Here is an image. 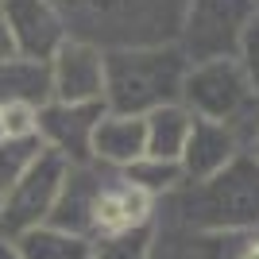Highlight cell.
Wrapping results in <instances>:
<instances>
[{
    "label": "cell",
    "instance_id": "1",
    "mask_svg": "<svg viewBox=\"0 0 259 259\" xmlns=\"http://www.w3.org/2000/svg\"><path fill=\"white\" fill-rule=\"evenodd\" d=\"M186 70H190V62L174 39L105 47V108L128 112V116H147L162 105H178Z\"/></svg>",
    "mask_w": 259,
    "mask_h": 259
},
{
    "label": "cell",
    "instance_id": "2",
    "mask_svg": "<svg viewBox=\"0 0 259 259\" xmlns=\"http://www.w3.org/2000/svg\"><path fill=\"white\" fill-rule=\"evenodd\" d=\"M162 201L174 209L178 225L197 236L251 232L259 228V162L244 151L221 174L205 182H182Z\"/></svg>",
    "mask_w": 259,
    "mask_h": 259
},
{
    "label": "cell",
    "instance_id": "3",
    "mask_svg": "<svg viewBox=\"0 0 259 259\" xmlns=\"http://www.w3.org/2000/svg\"><path fill=\"white\" fill-rule=\"evenodd\" d=\"M182 105L197 120H217L244 136L248 147L251 132L259 124V105L251 97V85L236 58H209V62H190L182 81Z\"/></svg>",
    "mask_w": 259,
    "mask_h": 259
},
{
    "label": "cell",
    "instance_id": "4",
    "mask_svg": "<svg viewBox=\"0 0 259 259\" xmlns=\"http://www.w3.org/2000/svg\"><path fill=\"white\" fill-rule=\"evenodd\" d=\"M259 16V0H186L178 16V51L186 62L236 58L240 39Z\"/></svg>",
    "mask_w": 259,
    "mask_h": 259
},
{
    "label": "cell",
    "instance_id": "5",
    "mask_svg": "<svg viewBox=\"0 0 259 259\" xmlns=\"http://www.w3.org/2000/svg\"><path fill=\"white\" fill-rule=\"evenodd\" d=\"M70 162L54 151H43L35 166L0 197V240H20L23 232L47 225L54 213V201L62 194Z\"/></svg>",
    "mask_w": 259,
    "mask_h": 259
},
{
    "label": "cell",
    "instance_id": "6",
    "mask_svg": "<svg viewBox=\"0 0 259 259\" xmlns=\"http://www.w3.org/2000/svg\"><path fill=\"white\" fill-rule=\"evenodd\" d=\"M47 66H51V101L105 105V47L70 35L47 58Z\"/></svg>",
    "mask_w": 259,
    "mask_h": 259
},
{
    "label": "cell",
    "instance_id": "7",
    "mask_svg": "<svg viewBox=\"0 0 259 259\" xmlns=\"http://www.w3.org/2000/svg\"><path fill=\"white\" fill-rule=\"evenodd\" d=\"M155 221H159V201L136 190L120 170H105L93 209H89V240L120 236L132 228H147Z\"/></svg>",
    "mask_w": 259,
    "mask_h": 259
},
{
    "label": "cell",
    "instance_id": "8",
    "mask_svg": "<svg viewBox=\"0 0 259 259\" xmlns=\"http://www.w3.org/2000/svg\"><path fill=\"white\" fill-rule=\"evenodd\" d=\"M0 16L8 23L12 47L23 58H51L70 39V20L58 0H4Z\"/></svg>",
    "mask_w": 259,
    "mask_h": 259
},
{
    "label": "cell",
    "instance_id": "9",
    "mask_svg": "<svg viewBox=\"0 0 259 259\" xmlns=\"http://www.w3.org/2000/svg\"><path fill=\"white\" fill-rule=\"evenodd\" d=\"M108 108L105 105H62V101H47L39 108V120H35V136L47 151L62 155L70 166H81L89 159V147H93V132H97L101 116Z\"/></svg>",
    "mask_w": 259,
    "mask_h": 259
},
{
    "label": "cell",
    "instance_id": "10",
    "mask_svg": "<svg viewBox=\"0 0 259 259\" xmlns=\"http://www.w3.org/2000/svg\"><path fill=\"white\" fill-rule=\"evenodd\" d=\"M236 155H244V136H240L236 128L194 116V128H190V140H186V147H182L178 166H182L186 182H205V178L225 170Z\"/></svg>",
    "mask_w": 259,
    "mask_h": 259
},
{
    "label": "cell",
    "instance_id": "11",
    "mask_svg": "<svg viewBox=\"0 0 259 259\" xmlns=\"http://www.w3.org/2000/svg\"><path fill=\"white\" fill-rule=\"evenodd\" d=\"M147 155V128L143 116H128V112H105L93 132V147L89 159L105 166V170H128L136 159Z\"/></svg>",
    "mask_w": 259,
    "mask_h": 259
},
{
    "label": "cell",
    "instance_id": "12",
    "mask_svg": "<svg viewBox=\"0 0 259 259\" xmlns=\"http://www.w3.org/2000/svg\"><path fill=\"white\" fill-rule=\"evenodd\" d=\"M47 101H51V66L43 58L12 54L0 62V105L43 108Z\"/></svg>",
    "mask_w": 259,
    "mask_h": 259
},
{
    "label": "cell",
    "instance_id": "13",
    "mask_svg": "<svg viewBox=\"0 0 259 259\" xmlns=\"http://www.w3.org/2000/svg\"><path fill=\"white\" fill-rule=\"evenodd\" d=\"M143 128H147V155L151 159H182V147L190 140V128H194V116L190 108L178 101V105H162L155 112L143 116Z\"/></svg>",
    "mask_w": 259,
    "mask_h": 259
},
{
    "label": "cell",
    "instance_id": "14",
    "mask_svg": "<svg viewBox=\"0 0 259 259\" xmlns=\"http://www.w3.org/2000/svg\"><path fill=\"white\" fill-rule=\"evenodd\" d=\"M20 248L23 259H93V240L62 232L54 225H39L31 232H23L20 240H12Z\"/></svg>",
    "mask_w": 259,
    "mask_h": 259
},
{
    "label": "cell",
    "instance_id": "15",
    "mask_svg": "<svg viewBox=\"0 0 259 259\" xmlns=\"http://www.w3.org/2000/svg\"><path fill=\"white\" fill-rule=\"evenodd\" d=\"M124 178H128L136 190H143L147 197H155V201H162V197H170L178 186L186 182L182 178V166L170 159H151V155H143V159H136L128 166V170H120Z\"/></svg>",
    "mask_w": 259,
    "mask_h": 259
},
{
    "label": "cell",
    "instance_id": "16",
    "mask_svg": "<svg viewBox=\"0 0 259 259\" xmlns=\"http://www.w3.org/2000/svg\"><path fill=\"white\" fill-rule=\"evenodd\" d=\"M43 151H47V147L39 143V136H23V140L4 136V140H0V197L31 170L35 159H39Z\"/></svg>",
    "mask_w": 259,
    "mask_h": 259
},
{
    "label": "cell",
    "instance_id": "17",
    "mask_svg": "<svg viewBox=\"0 0 259 259\" xmlns=\"http://www.w3.org/2000/svg\"><path fill=\"white\" fill-rule=\"evenodd\" d=\"M151 248H155V225H147L120 232V236L93 240V259H151Z\"/></svg>",
    "mask_w": 259,
    "mask_h": 259
},
{
    "label": "cell",
    "instance_id": "18",
    "mask_svg": "<svg viewBox=\"0 0 259 259\" xmlns=\"http://www.w3.org/2000/svg\"><path fill=\"white\" fill-rule=\"evenodd\" d=\"M236 62H240V70H244V77H248V85H251V97H255V105H259V16H255V23H251L248 31H244V39H240Z\"/></svg>",
    "mask_w": 259,
    "mask_h": 259
},
{
    "label": "cell",
    "instance_id": "19",
    "mask_svg": "<svg viewBox=\"0 0 259 259\" xmlns=\"http://www.w3.org/2000/svg\"><path fill=\"white\" fill-rule=\"evenodd\" d=\"M0 108H4V136H12V140L35 136L39 108H31V105H0Z\"/></svg>",
    "mask_w": 259,
    "mask_h": 259
},
{
    "label": "cell",
    "instance_id": "20",
    "mask_svg": "<svg viewBox=\"0 0 259 259\" xmlns=\"http://www.w3.org/2000/svg\"><path fill=\"white\" fill-rule=\"evenodd\" d=\"M236 259H259V228L240 232V251H236Z\"/></svg>",
    "mask_w": 259,
    "mask_h": 259
},
{
    "label": "cell",
    "instance_id": "21",
    "mask_svg": "<svg viewBox=\"0 0 259 259\" xmlns=\"http://www.w3.org/2000/svg\"><path fill=\"white\" fill-rule=\"evenodd\" d=\"M74 4H81V8H93V12H112L116 4H132V0H74ZM140 4H147V0H140Z\"/></svg>",
    "mask_w": 259,
    "mask_h": 259
},
{
    "label": "cell",
    "instance_id": "22",
    "mask_svg": "<svg viewBox=\"0 0 259 259\" xmlns=\"http://www.w3.org/2000/svg\"><path fill=\"white\" fill-rule=\"evenodd\" d=\"M12 54H16V47H12L8 23H4V16H0V62H4V58H12Z\"/></svg>",
    "mask_w": 259,
    "mask_h": 259
},
{
    "label": "cell",
    "instance_id": "23",
    "mask_svg": "<svg viewBox=\"0 0 259 259\" xmlns=\"http://www.w3.org/2000/svg\"><path fill=\"white\" fill-rule=\"evenodd\" d=\"M0 259H23V255H20V248H16L12 240H0Z\"/></svg>",
    "mask_w": 259,
    "mask_h": 259
},
{
    "label": "cell",
    "instance_id": "24",
    "mask_svg": "<svg viewBox=\"0 0 259 259\" xmlns=\"http://www.w3.org/2000/svg\"><path fill=\"white\" fill-rule=\"evenodd\" d=\"M244 151H248L251 159L259 162V124H255V132H251V140H248V147H244Z\"/></svg>",
    "mask_w": 259,
    "mask_h": 259
},
{
    "label": "cell",
    "instance_id": "25",
    "mask_svg": "<svg viewBox=\"0 0 259 259\" xmlns=\"http://www.w3.org/2000/svg\"><path fill=\"white\" fill-rule=\"evenodd\" d=\"M0 140H4V108H0Z\"/></svg>",
    "mask_w": 259,
    "mask_h": 259
},
{
    "label": "cell",
    "instance_id": "26",
    "mask_svg": "<svg viewBox=\"0 0 259 259\" xmlns=\"http://www.w3.org/2000/svg\"><path fill=\"white\" fill-rule=\"evenodd\" d=\"M0 4H4V0H0Z\"/></svg>",
    "mask_w": 259,
    "mask_h": 259
}]
</instances>
